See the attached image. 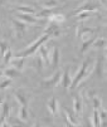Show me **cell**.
Listing matches in <instances>:
<instances>
[{
    "mask_svg": "<svg viewBox=\"0 0 107 127\" xmlns=\"http://www.w3.org/2000/svg\"><path fill=\"white\" fill-rule=\"evenodd\" d=\"M42 5L43 8H47V9H54L58 6V0H45Z\"/></svg>",
    "mask_w": 107,
    "mask_h": 127,
    "instance_id": "26",
    "label": "cell"
},
{
    "mask_svg": "<svg viewBox=\"0 0 107 127\" xmlns=\"http://www.w3.org/2000/svg\"><path fill=\"white\" fill-rule=\"evenodd\" d=\"M92 101H93V108H96V110L101 108V99L98 97H93Z\"/></svg>",
    "mask_w": 107,
    "mask_h": 127,
    "instance_id": "34",
    "label": "cell"
},
{
    "mask_svg": "<svg viewBox=\"0 0 107 127\" xmlns=\"http://www.w3.org/2000/svg\"><path fill=\"white\" fill-rule=\"evenodd\" d=\"M105 61H106V56L103 54V56L101 57H98V59H97V62H96V67H95V74L98 77V78H101V77H103L105 76Z\"/></svg>",
    "mask_w": 107,
    "mask_h": 127,
    "instance_id": "5",
    "label": "cell"
},
{
    "mask_svg": "<svg viewBox=\"0 0 107 127\" xmlns=\"http://www.w3.org/2000/svg\"><path fill=\"white\" fill-rule=\"evenodd\" d=\"M4 76L8 78H16V77H22V70H18L15 68H8L4 70Z\"/></svg>",
    "mask_w": 107,
    "mask_h": 127,
    "instance_id": "19",
    "label": "cell"
},
{
    "mask_svg": "<svg viewBox=\"0 0 107 127\" xmlns=\"http://www.w3.org/2000/svg\"><path fill=\"white\" fill-rule=\"evenodd\" d=\"M11 24H13L15 32L18 33V35H19V38H22V35L27 30V24L19 19H15V18H11Z\"/></svg>",
    "mask_w": 107,
    "mask_h": 127,
    "instance_id": "6",
    "label": "cell"
},
{
    "mask_svg": "<svg viewBox=\"0 0 107 127\" xmlns=\"http://www.w3.org/2000/svg\"><path fill=\"white\" fill-rule=\"evenodd\" d=\"M49 39H50V38H49V35H48V34H43L39 39H37L34 43H32L30 45H28V48H27V49H24L23 52H19V53H18L15 57H19V58H25V57L32 56V54H33L35 50H38V48H39L42 44H45V43H47Z\"/></svg>",
    "mask_w": 107,
    "mask_h": 127,
    "instance_id": "1",
    "label": "cell"
},
{
    "mask_svg": "<svg viewBox=\"0 0 107 127\" xmlns=\"http://www.w3.org/2000/svg\"><path fill=\"white\" fill-rule=\"evenodd\" d=\"M90 14H91L90 11H81V13L76 14L77 20H78V22H84V20H87L88 16H90Z\"/></svg>",
    "mask_w": 107,
    "mask_h": 127,
    "instance_id": "28",
    "label": "cell"
},
{
    "mask_svg": "<svg viewBox=\"0 0 107 127\" xmlns=\"http://www.w3.org/2000/svg\"><path fill=\"white\" fill-rule=\"evenodd\" d=\"M6 49H8V44L5 43V42H0V56H4V53L6 52Z\"/></svg>",
    "mask_w": 107,
    "mask_h": 127,
    "instance_id": "33",
    "label": "cell"
},
{
    "mask_svg": "<svg viewBox=\"0 0 107 127\" xmlns=\"http://www.w3.org/2000/svg\"><path fill=\"white\" fill-rule=\"evenodd\" d=\"M35 64H37V69L42 73L43 72V59H42L40 56H38L37 58H35Z\"/></svg>",
    "mask_w": 107,
    "mask_h": 127,
    "instance_id": "32",
    "label": "cell"
},
{
    "mask_svg": "<svg viewBox=\"0 0 107 127\" xmlns=\"http://www.w3.org/2000/svg\"><path fill=\"white\" fill-rule=\"evenodd\" d=\"M3 76H4V70L0 69V77H3Z\"/></svg>",
    "mask_w": 107,
    "mask_h": 127,
    "instance_id": "37",
    "label": "cell"
},
{
    "mask_svg": "<svg viewBox=\"0 0 107 127\" xmlns=\"http://www.w3.org/2000/svg\"><path fill=\"white\" fill-rule=\"evenodd\" d=\"M96 30L93 29V28H88V27H84V25H78L77 27V37H78V39H81V40H84V37L87 34H92V33H95Z\"/></svg>",
    "mask_w": 107,
    "mask_h": 127,
    "instance_id": "10",
    "label": "cell"
},
{
    "mask_svg": "<svg viewBox=\"0 0 107 127\" xmlns=\"http://www.w3.org/2000/svg\"><path fill=\"white\" fill-rule=\"evenodd\" d=\"M10 86H11V78L6 77L5 79H3L1 82H0V91H4V89H6Z\"/></svg>",
    "mask_w": 107,
    "mask_h": 127,
    "instance_id": "30",
    "label": "cell"
},
{
    "mask_svg": "<svg viewBox=\"0 0 107 127\" xmlns=\"http://www.w3.org/2000/svg\"><path fill=\"white\" fill-rule=\"evenodd\" d=\"M9 64H10L13 68L18 69V70H22L23 67H24V58H19V57L11 58V59L9 61Z\"/></svg>",
    "mask_w": 107,
    "mask_h": 127,
    "instance_id": "17",
    "label": "cell"
},
{
    "mask_svg": "<svg viewBox=\"0 0 107 127\" xmlns=\"http://www.w3.org/2000/svg\"><path fill=\"white\" fill-rule=\"evenodd\" d=\"M18 117L23 121H27L29 118V111H28V107H23L20 106L19 111H18Z\"/></svg>",
    "mask_w": 107,
    "mask_h": 127,
    "instance_id": "23",
    "label": "cell"
},
{
    "mask_svg": "<svg viewBox=\"0 0 107 127\" xmlns=\"http://www.w3.org/2000/svg\"><path fill=\"white\" fill-rule=\"evenodd\" d=\"M63 113H64V118H66V121L69 126H79L81 125V122L77 121L76 117H73V115L69 112V110L67 107H63Z\"/></svg>",
    "mask_w": 107,
    "mask_h": 127,
    "instance_id": "11",
    "label": "cell"
},
{
    "mask_svg": "<svg viewBox=\"0 0 107 127\" xmlns=\"http://www.w3.org/2000/svg\"><path fill=\"white\" fill-rule=\"evenodd\" d=\"M14 97H15V99H16L18 102H19L20 106H23V107H28L29 97H28L27 95L23 93V91H16V92L14 93Z\"/></svg>",
    "mask_w": 107,
    "mask_h": 127,
    "instance_id": "13",
    "label": "cell"
},
{
    "mask_svg": "<svg viewBox=\"0 0 107 127\" xmlns=\"http://www.w3.org/2000/svg\"><path fill=\"white\" fill-rule=\"evenodd\" d=\"M18 19L24 22V23H30V24H37L40 22V19H38L37 16H34V14H25V13H19L16 15Z\"/></svg>",
    "mask_w": 107,
    "mask_h": 127,
    "instance_id": "7",
    "label": "cell"
},
{
    "mask_svg": "<svg viewBox=\"0 0 107 127\" xmlns=\"http://www.w3.org/2000/svg\"><path fill=\"white\" fill-rule=\"evenodd\" d=\"M8 121V125H10V126H20V125H25V121H23V120H20L19 117H10V115H9V117L6 118Z\"/></svg>",
    "mask_w": 107,
    "mask_h": 127,
    "instance_id": "24",
    "label": "cell"
},
{
    "mask_svg": "<svg viewBox=\"0 0 107 127\" xmlns=\"http://www.w3.org/2000/svg\"><path fill=\"white\" fill-rule=\"evenodd\" d=\"M52 13H54V9L43 8V10H40L39 13H37V18H38V19H44V18H48Z\"/></svg>",
    "mask_w": 107,
    "mask_h": 127,
    "instance_id": "25",
    "label": "cell"
},
{
    "mask_svg": "<svg viewBox=\"0 0 107 127\" xmlns=\"http://www.w3.org/2000/svg\"><path fill=\"white\" fill-rule=\"evenodd\" d=\"M38 49H39V56L42 57L43 62L49 65V63H50V50L48 49V47L44 45V44H42Z\"/></svg>",
    "mask_w": 107,
    "mask_h": 127,
    "instance_id": "12",
    "label": "cell"
},
{
    "mask_svg": "<svg viewBox=\"0 0 107 127\" xmlns=\"http://www.w3.org/2000/svg\"><path fill=\"white\" fill-rule=\"evenodd\" d=\"M90 59H86V61H83V63H82V65H81V68L78 69V72L76 73V76H74V78H73V81L71 82V86H69V89H74L86 77H87V74H88V67H90Z\"/></svg>",
    "mask_w": 107,
    "mask_h": 127,
    "instance_id": "2",
    "label": "cell"
},
{
    "mask_svg": "<svg viewBox=\"0 0 107 127\" xmlns=\"http://www.w3.org/2000/svg\"><path fill=\"white\" fill-rule=\"evenodd\" d=\"M92 118H93V126L95 127H98L101 126V121H100V115H98V110L93 108V113H92Z\"/></svg>",
    "mask_w": 107,
    "mask_h": 127,
    "instance_id": "27",
    "label": "cell"
},
{
    "mask_svg": "<svg viewBox=\"0 0 107 127\" xmlns=\"http://www.w3.org/2000/svg\"><path fill=\"white\" fill-rule=\"evenodd\" d=\"M98 1H100L103 6H106V5H107V0H98Z\"/></svg>",
    "mask_w": 107,
    "mask_h": 127,
    "instance_id": "35",
    "label": "cell"
},
{
    "mask_svg": "<svg viewBox=\"0 0 107 127\" xmlns=\"http://www.w3.org/2000/svg\"><path fill=\"white\" fill-rule=\"evenodd\" d=\"M98 10V6L96 5V4H93V3H84L83 5H81L79 8H77V10L74 11V14H78V13H81V11H97Z\"/></svg>",
    "mask_w": 107,
    "mask_h": 127,
    "instance_id": "14",
    "label": "cell"
},
{
    "mask_svg": "<svg viewBox=\"0 0 107 127\" xmlns=\"http://www.w3.org/2000/svg\"><path fill=\"white\" fill-rule=\"evenodd\" d=\"M98 115H100L101 125L105 126L106 125V121H107V112H106V110H101V108H98Z\"/></svg>",
    "mask_w": 107,
    "mask_h": 127,
    "instance_id": "29",
    "label": "cell"
},
{
    "mask_svg": "<svg viewBox=\"0 0 107 127\" xmlns=\"http://www.w3.org/2000/svg\"><path fill=\"white\" fill-rule=\"evenodd\" d=\"M14 10L15 11H19V13H25V14H35V13H37V10H35L33 6H28V5L15 6Z\"/></svg>",
    "mask_w": 107,
    "mask_h": 127,
    "instance_id": "20",
    "label": "cell"
},
{
    "mask_svg": "<svg viewBox=\"0 0 107 127\" xmlns=\"http://www.w3.org/2000/svg\"><path fill=\"white\" fill-rule=\"evenodd\" d=\"M5 101V97L4 96H0V106H1L3 104V102Z\"/></svg>",
    "mask_w": 107,
    "mask_h": 127,
    "instance_id": "36",
    "label": "cell"
},
{
    "mask_svg": "<svg viewBox=\"0 0 107 127\" xmlns=\"http://www.w3.org/2000/svg\"><path fill=\"white\" fill-rule=\"evenodd\" d=\"M48 19H49V22L50 23H54V24H61V23H63L64 20H66V18H64V15H62V14H57V13H52L49 16H48Z\"/></svg>",
    "mask_w": 107,
    "mask_h": 127,
    "instance_id": "18",
    "label": "cell"
},
{
    "mask_svg": "<svg viewBox=\"0 0 107 127\" xmlns=\"http://www.w3.org/2000/svg\"><path fill=\"white\" fill-rule=\"evenodd\" d=\"M62 78V86L64 87V89H69V86H71V76H69V68L67 67L64 70H63V73L61 76Z\"/></svg>",
    "mask_w": 107,
    "mask_h": 127,
    "instance_id": "16",
    "label": "cell"
},
{
    "mask_svg": "<svg viewBox=\"0 0 107 127\" xmlns=\"http://www.w3.org/2000/svg\"><path fill=\"white\" fill-rule=\"evenodd\" d=\"M47 108H48V111L49 113L53 116V117H56L57 113H58V108H59V103L57 101L56 97H52L48 102H47Z\"/></svg>",
    "mask_w": 107,
    "mask_h": 127,
    "instance_id": "9",
    "label": "cell"
},
{
    "mask_svg": "<svg viewBox=\"0 0 107 127\" xmlns=\"http://www.w3.org/2000/svg\"><path fill=\"white\" fill-rule=\"evenodd\" d=\"M1 111H0V126H9L6 122V118L10 115V103L9 101H4L1 104Z\"/></svg>",
    "mask_w": 107,
    "mask_h": 127,
    "instance_id": "4",
    "label": "cell"
},
{
    "mask_svg": "<svg viewBox=\"0 0 107 127\" xmlns=\"http://www.w3.org/2000/svg\"><path fill=\"white\" fill-rule=\"evenodd\" d=\"M61 76H62V72H61V70H57L50 78L43 79V81L40 82V86H42L44 89H53L54 87H57V86L59 84V82H61Z\"/></svg>",
    "mask_w": 107,
    "mask_h": 127,
    "instance_id": "3",
    "label": "cell"
},
{
    "mask_svg": "<svg viewBox=\"0 0 107 127\" xmlns=\"http://www.w3.org/2000/svg\"><path fill=\"white\" fill-rule=\"evenodd\" d=\"M82 106H83L82 98L79 96H76L74 99H73V110H74L76 117H81L82 116Z\"/></svg>",
    "mask_w": 107,
    "mask_h": 127,
    "instance_id": "15",
    "label": "cell"
},
{
    "mask_svg": "<svg viewBox=\"0 0 107 127\" xmlns=\"http://www.w3.org/2000/svg\"><path fill=\"white\" fill-rule=\"evenodd\" d=\"M95 39H96V37H92V38H90V39H84V40H82L83 43H82V48H81V50H79V54L82 56V54L87 50V49H90L91 48V45H92V43L95 42Z\"/></svg>",
    "mask_w": 107,
    "mask_h": 127,
    "instance_id": "21",
    "label": "cell"
},
{
    "mask_svg": "<svg viewBox=\"0 0 107 127\" xmlns=\"http://www.w3.org/2000/svg\"><path fill=\"white\" fill-rule=\"evenodd\" d=\"M59 64V49L57 47H53V50L50 52V63L49 65L52 67L53 70H56Z\"/></svg>",
    "mask_w": 107,
    "mask_h": 127,
    "instance_id": "8",
    "label": "cell"
},
{
    "mask_svg": "<svg viewBox=\"0 0 107 127\" xmlns=\"http://www.w3.org/2000/svg\"><path fill=\"white\" fill-rule=\"evenodd\" d=\"M3 57H4V63H5V64H8V63H9V61L13 58V52L8 48V49H6V52L4 53V56H3Z\"/></svg>",
    "mask_w": 107,
    "mask_h": 127,
    "instance_id": "31",
    "label": "cell"
},
{
    "mask_svg": "<svg viewBox=\"0 0 107 127\" xmlns=\"http://www.w3.org/2000/svg\"><path fill=\"white\" fill-rule=\"evenodd\" d=\"M91 47L95 49H101V48L105 49L106 48V38H96Z\"/></svg>",
    "mask_w": 107,
    "mask_h": 127,
    "instance_id": "22",
    "label": "cell"
}]
</instances>
